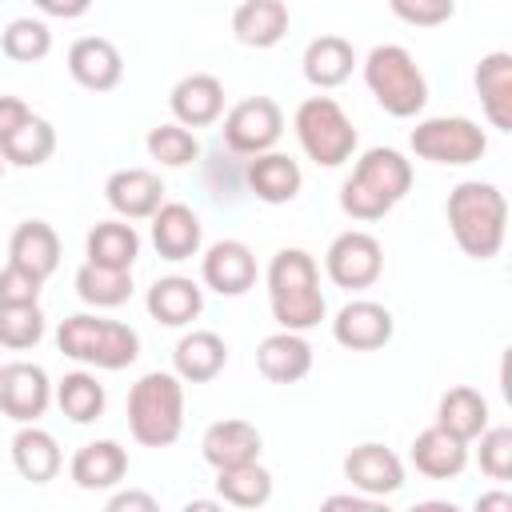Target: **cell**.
<instances>
[{
	"mask_svg": "<svg viewBox=\"0 0 512 512\" xmlns=\"http://www.w3.org/2000/svg\"><path fill=\"white\" fill-rule=\"evenodd\" d=\"M0 176H4V156H0Z\"/></svg>",
	"mask_w": 512,
	"mask_h": 512,
	"instance_id": "obj_51",
	"label": "cell"
},
{
	"mask_svg": "<svg viewBox=\"0 0 512 512\" xmlns=\"http://www.w3.org/2000/svg\"><path fill=\"white\" fill-rule=\"evenodd\" d=\"M0 52L16 64H36L52 52V32L44 20H32V16H16L4 32H0Z\"/></svg>",
	"mask_w": 512,
	"mask_h": 512,
	"instance_id": "obj_37",
	"label": "cell"
},
{
	"mask_svg": "<svg viewBox=\"0 0 512 512\" xmlns=\"http://www.w3.org/2000/svg\"><path fill=\"white\" fill-rule=\"evenodd\" d=\"M480 472L492 480L512 476V428H484L480 432Z\"/></svg>",
	"mask_w": 512,
	"mask_h": 512,
	"instance_id": "obj_41",
	"label": "cell"
},
{
	"mask_svg": "<svg viewBox=\"0 0 512 512\" xmlns=\"http://www.w3.org/2000/svg\"><path fill=\"white\" fill-rule=\"evenodd\" d=\"M108 512H156V500L148 492H116L108 500Z\"/></svg>",
	"mask_w": 512,
	"mask_h": 512,
	"instance_id": "obj_46",
	"label": "cell"
},
{
	"mask_svg": "<svg viewBox=\"0 0 512 512\" xmlns=\"http://www.w3.org/2000/svg\"><path fill=\"white\" fill-rule=\"evenodd\" d=\"M200 236H204L200 216L188 204L168 200V204H160L152 212V244H156V252L164 260H188V256H196Z\"/></svg>",
	"mask_w": 512,
	"mask_h": 512,
	"instance_id": "obj_19",
	"label": "cell"
},
{
	"mask_svg": "<svg viewBox=\"0 0 512 512\" xmlns=\"http://www.w3.org/2000/svg\"><path fill=\"white\" fill-rule=\"evenodd\" d=\"M284 132V112L272 96H244L224 116V144L236 156L268 152Z\"/></svg>",
	"mask_w": 512,
	"mask_h": 512,
	"instance_id": "obj_8",
	"label": "cell"
},
{
	"mask_svg": "<svg viewBox=\"0 0 512 512\" xmlns=\"http://www.w3.org/2000/svg\"><path fill=\"white\" fill-rule=\"evenodd\" d=\"M412 152L432 164H472L488 152V136L468 116H428L412 128Z\"/></svg>",
	"mask_w": 512,
	"mask_h": 512,
	"instance_id": "obj_7",
	"label": "cell"
},
{
	"mask_svg": "<svg viewBox=\"0 0 512 512\" xmlns=\"http://www.w3.org/2000/svg\"><path fill=\"white\" fill-rule=\"evenodd\" d=\"M340 208H344L352 220H380V216L392 212V200L380 196L376 188H368L364 180L348 176V180L340 184Z\"/></svg>",
	"mask_w": 512,
	"mask_h": 512,
	"instance_id": "obj_40",
	"label": "cell"
},
{
	"mask_svg": "<svg viewBox=\"0 0 512 512\" xmlns=\"http://www.w3.org/2000/svg\"><path fill=\"white\" fill-rule=\"evenodd\" d=\"M476 512H512V492H484L476 500Z\"/></svg>",
	"mask_w": 512,
	"mask_h": 512,
	"instance_id": "obj_48",
	"label": "cell"
},
{
	"mask_svg": "<svg viewBox=\"0 0 512 512\" xmlns=\"http://www.w3.org/2000/svg\"><path fill=\"white\" fill-rule=\"evenodd\" d=\"M200 276L212 292L240 296L256 284V256L244 240H216L200 260Z\"/></svg>",
	"mask_w": 512,
	"mask_h": 512,
	"instance_id": "obj_14",
	"label": "cell"
},
{
	"mask_svg": "<svg viewBox=\"0 0 512 512\" xmlns=\"http://www.w3.org/2000/svg\"><path fill=\"white\" fill-rule=\"evenodd\" d=\"M344 480L368 496H392L404 484V464L388 444L364 440L344 456Z\"/></svg>",
	"mask_w": 512,
	"mask_h": 512,
	"instance_id": "obj_11",
	"label": "cell"
},
{
	"mask_svg": "<svg viewBox=\"0 0 512 512\" xmlns=\"http://www.w3.org/2000/svg\"><path fill=\"white\" fill-rule=\"evenodd\" d=\"M356 180H364L368 188H376L380 196H388L392 204L404 200V192L412 188V164L396 152V148H368L356 168H352Z\"/></svg>",
	"mask_w": 512,
	"mask_h": 512,
	"instance_id": "obj_30",
	"label": "cell"
},
{
	"mask_svg": "<svg viewBox=\"0 0 512 512\" xmlns=\"http://www.w3.org/2000/svg\"><path fill=\"white\" fill-rule=\"evenodd\" d=\"M392 312L376 300H348L336 320H332V336L336 344L352 348V352H376L392 340Z\"/></svg>",
	"mask_w": 512,
	"mask_h": 512,
	"instance_id": "obj_12",
	"label": "cell"
},
{
	"mask_svg": "<svg viewBox=\"0 0 512 512\" xmlns=\"http://www.w3.org/2000/svg\"><path fill=\"white\" fill-rule=\"evenodd\" d=\"M44 336V312L40 304H0V344L12 352L32 348Z\"/></svg>",
	"mask_w": 512,
	"mask_h": 512,
	"instance_id": "obj_39",
	"label": "cell"
},
{
	"mask_svg": "<svg viewBox=\"0 0 512 512\" xmlns=\"http://www.w3.org/2000/svg\"><path fill=\"white\" fill-rule=\"evenodd\" d=\"M448 228L460 244L464 256L472 260H492L504 248V232H508V200L496 184L488 180H460L448 192Z\"/></svg>",
	"mask_w": 512,
	"mask_h": 512,
	"instance_id": "obj_1",
	"label": "cell"
},
{
	"mask_svg": "<svg viewBox=\"0 0 512 512\" xmlns=\"http://www.w3.org/2000/svg\"><path fill=\"white\" fill-rule=\"evenodd\" d=\"M260 448H264V440H260L256 424L236 420V416L208 424V432H204V440H200V452H204V460H208L212 468H228V464L256 460Z\"/></svg>",
	"mask_w": 512,
	"mask_h": 512,
	"instance_id": "obj_25",
	"label": "cell"
},
{
	"mask_svg": "<svg viewBox=\"0 0 512 512\" xmlns=\"http://www.w3.org/2000/svg\"><path fill=\"white\" fill-rule=\"evenodd\" d=\"M324 268H328V276H332L336 288H368L384 272V248H380V240L372 232L348 228V232H340L328 244Z\"/></svg>",
	"mask_w": 512,
	"mask_h": 512,
	"instance_id": "obj_9",
	"label": "cell"
},
{
	"mask_svg": "<svg viewBox=\"0 0 512 512\" xmlns=\"http://www.w3.org/2000/svg\"><path fill=\"white\" fill-rule=\"evenodd\" d=\"M292 124H296V136H300V148L308 152V160H316L324 168L344 164L352 156V148H356V128H352V120L344 116V108L332 96L300 100Z\"/></svg>",
	"mask_w": 512,
	"mask_h": 512,
	"instance_id": "obj_6",
	"label": "cell"
},
{
	"mask_svg": "<svg viewBox=\"0 0 512 512\" xmlns=\"http://www.w3.org/2000/svg\"><path fill=\"white\" fill-rule=\"evenodd\" d=\"M28 116H32V108H28L20 96H0V140H4L12 128H20Z\"/></svg>",
	"mask_w": 512,
	"mask_h": 512,
	"instance_id": "obj_45",
	"label": "cell"
},
{
	"mask_svg": "<svg viewBox=\"0 0 512 512\" xmlns=\"http://www.w3.org/2000/svg\"><path fill=\"white\" fill-rule=\"evenodd\" d=\"M472 84H476V96H480L488 124L500 132H512V52L496 48V52L480 56Z\"/></svg>",
	"mask_w": 512,
	"mask_h": 512,
	"instance_id": "obj_16",
	"label": "cell"
},
{
	"mask_svg": "<svg viewBox=\"0 0 512 512\" xmlns=\"http://www.w3.org/2000/svg\"><path fill=\"white\" fill-rule=\"evenodd\" d=\"M56 152V128L44 120V116H28L20 128H12L4 140H0V156L16 168H36L44 164L48 156Z\"/></svg>",
	"mask_w": 512,
	"mask_h": 512,
	"instance_id": "obj_33",
	"label": "cell"
},
{
	"mask_svg": "<svg viewBox=\"0 0 512 512\" xmlns=\"http://www.w3.org/2000/svg\"><path fill=\"white\" fill-rule=\"evenodd\" d=\"M104 384L92 376V372H68L60 384H56V404L68 420L76 424H88L104 412Z\"/></svg>",
	"mask_w": 512,
	"mask_h": 512,
	"instance_id": "obj_36",
	"label": "cell"
},
{
	"mask_svg": "<svg viewBox=\"0 0 512 512\" xmlns=\"http://www.w3.org/2000/svg\"><path fill=\"white\" fill-rule=\"evenodd\" d=\"M244 180H248V192L256 200H264V204H288V200H296V192L304 184V172L284 152H256V160H248Z\"/></svg>",
	"mask_w": 512,
	"mask_h": 512,
	"instance_id": "obj_21",
	"label": "cell"
},
{
	"mask_svg": "<svg viewBox=\"0 0 512 512\" xmlns=\"http://www.w3.org/2000/svg\"><path fill=\"white\" fill-rule=\"evenodd\" d=\"M308 368H312V344L292 328H280L256 344V372L272 384H296L308 376Z\"/></svg>",
	"mask_w": 512,
	"mask_h": 512,
	"instance_id": "obj_17",
	"label": "cell"
},
{
	"mask_svg": "<svg viewBox=\"0 0 512 512\" xmlns=\"http://www.w3.org/2000/svg\"><path fill=\"white\" fill-rule=\"evenodd\" d=\"M268 300H272V320L280 328L308 332L324 320L316 260L304 248H280L272 256V264H268Z\"/></svg>",
	"mask_w": 512,
	"mask_h": 512,
	"instance_id": "obj_2",
	"label": "cell"
},
{
	"mask_svg": "<svg viewBox=\"0 0 512 512\" xmlns=\"http://www.w3.org/2000/svg\"><path fill=\"white\" fill-rule=\"evenodd\" d=\"M144 148H148V156L160 160L164 168H184V164H192V160L200 156L196 136H192L184 124H176V120H172V124H156V128L148 132Z\"/></svg>",
	"mask_w": 512,
	"mask_h": 512,
	"instance_id": "obj_38",
	"label": "cell"
},
{
	"mask_svg": "<svg viewBox=\"0 0 512 512\" xmlns=\"http://www.w3.org/2000/svg\"><path fill=\"white\" fill-rule=\"evenodd\" d=\"M104 196L124 220H144L164 204V180L152 168H116L104 180Z\"/></svg>",
	"mask_w": 512,
	"mask_h": 512,
	"instance_id": "obj_18",
	"label": "cell"
},
{
	"mask_svg": "<svg viewBox=\"0 0 512 512\" xmlns=\"http://www.w3.org/2000/svg\"><path fill=\"white\" fill-rule=\"evenodd\" d=\"M216 492L224 504L236 508H260L272 496V472L260 460H244V464H228L216 468Z\"/></svg>",
	"mask_w": 512,
	"mask_h": 512,
	"instance_id": "obj_32",
	"label": "cell"
},
{
	"mask_svg": "<svg viewBox=\"0 0 512 512\" xmlns=\"http://www.w3.org/2000/svg\"><path fill=\"white\" fill-rule=\"evenodd\" d=\"M48 400H52V384L40 364H28V360L0 364V412L4 416L32 424L36 416H44Z\"/></svg>",
	"mask_w": 512,
	"mask_h": 512,
	"instance_id": "obj_10",
	"label": "cell"
},
{
	"mask_svg": "<svg viewBox=\"0 0 512 512\" xmlns=\"http://www.w3.org/2000/svg\"><path fill=\"white\" fill-rule=\"evenodd\" d=\"M12 464L24 480L32 484H48L56 472H60V444L52 432L36 428V424H24L12 440Z\"/></svg>",
	"mask_w": 512,
	"mask_h": 512,
	"instance_id": "obj_29",
	"label": "cell"
},
{
	"mask_svg": "<svg viewBox=\"0 0 512 512\" xmlns=\"http://www.w3.org/2000/svg\"><path fill=\"white\" fill-rule=\"evenodd\" d=\"M76 292L84 304L96 308H116L132 296V268H108L96 260H84L76 272Z\"/></svg>",
	"mask_w": 512,
	"mask_h": 512,
	"instance_id": "obj_35",
	"label": "cell"
},
{
	"mask_svg": "<svg viewBox=\"0 0 512 512\" xmlns=\"http://www.w3.org/2000/svg\"><path fill=\"white\" fill-rule=\"evenodd\" d=\"M68 472H72V480H76L80 488H88V492L112 488V484H120L124 472H128V452H124L116 440H92V444L76 448Z\"/></svg>",
	"mask_w": 512,
	"mask_h": 512,
	"instance_id": "obj_28",
	"label": "cell"
},
{
	"mask_svg": "<svg viewBox=\"0 0 512 512\" xmlns=\"http://www.w3.org/2000/svg\"><path fill=\"white\" fill-rule=\"evenodd\" d=\"M8 260L28 268V272H36L40 280H48L56 272V264H60V236H56V228L44 224V220H20L12 228V236H8Z\"/></svg>",
	"mask_w": 512,
	"mask_h": 512,
	"instance_id": "obj_23",
	"label": "cell"
},
{
	"mask_svg": "<svg viewBox=\"0 0 512 512\" xmlns=\"http://www.w3.org/2000/svg\"><path fill=\"white\" fill-rule=\"evenodd\" d=\"M412 464L416 472H424L428 480H452L464 472L468 464V440L452 436L440 424H428L424 432H416L412 440Z\"/></svg>",
	"mask_w": 512,
	"mask_h": 512,
	"instance_id": "obj_20",
	"label": "cell"
},
{
	"mask_svg": "<svg viewBox=\"0 0 512 512\" xmlns=\"http://www.w3.org/2000/svg\"><path fill=\"white\" fill-rule=\"evenodd\" d=\"M288 32V4L284 0H244L232 12V36L248 48H272Z\"/></svg>",
	"mask_w": 512,
	"mask_h": 512,
	"instance_id": "obj_27",
	"label": "cell"
},
{
	"mask_svg": "<svg viewBox=\"0 0 512 512\" xmlns=\"http://www.w3.org/2000/svg\"><path fill=\"white\" fill-rule=\"evenodd\" d=\"M40 288H44V280L36 272H28L12 260L0 268V304H36Z\"/></svg>",
	"mask_w": 512,
	"mask_h": 512,
	"instance_id": "obj_42",
	"label": "cell"
},
{
	"mask_svg": "<svg viewBox=\"0 0 512 512\" xmlns=\"http://www.w3.org/2000/svg\"><path fill=\"white\" fill-rule=\"evenodd\" d=\"M84 252H88V260H96V264L132 268V260L140 256V236H136V228L124 224V220H100V224L88 232Z\"/></svg>",
	"mask_w": 512,
	"mask_h": 512,
	"instance_id": "obj_34",
	"label": "cell"
},
{
	"mask_svg": "<svg viewBox=\"0 0 512 512\" xmlns=\"http://www.w3.org/2000/svg\"><path fill=\"white\" fill-rule=\"evenodd\" d=\"M68 72L88 92H112L124 76V56L108 36H80L68 48Z\"/></svg>",
	"mask_w": 512,
	"mask_h": 512,
	"instance_id": "obj_13",
	"label": "cell"
},
{
	"mask_svg": "<svg viewBox=\"0 0 512 512\" xmlns=\"http://www.w3.org/2000/svg\"><path fill=\"white\" fill-rule=\"evenodd\" d=\"M324 512H384V500L380 496H328L324 500Z\"/></svg>",
	"mask_w": 512,
	"mask_h": 512,
	"instance_id": "obj_44",
	"label": "cell"
},
{
	"mask_svg": "<svg viewBox=\"0 0 512 512\" xmlns=\"http://www.w3.org/2000/svg\"><path fill=\"white\" fill-rule=\"evenodd\" d=\"M168 104H172L176 124H184V128H204V124L220 120V112H224V84H220V76H212V72H188V76H180V80L172 84Z\"/></svg>",
	"mask_w": 512,
	"mask_h": 512,
	"instance_id": "obj_15",
	"label": "cell"
},
{
	"mask_svg": "<svg viewBox=\"0 0 512 512\" xmlns=\"http://www.w3.org/2000/svg\"><path fill=\"white\" fill-rule=\"evenodd\" d=\"M184 428V384L176 372H144L128 392V432L144 448H168Z\"/></svg>",
	"mask_w": 512,
	"mask_h": 512,
	"instance_id": "obj_3",
	"label": "cell"
},
{
	"mask_svg": "<svg viewBox=\"0 0 512 512\" xmlns=\"http://www.w3.org/2000/svg\"><path fill=\"white\" fill-rule=\"evenodd\" d=\"M436 424L448 428V432L460 436V440H476V436L488 428V400H484L476 388L456 384V388H448V392L440 396V404H436Z\"/></svg>",
	"mask_w": 512,
	"mask_h": 512,
	"instance_id": "obj_31",
	"label": "cell"
},
{
	"mask_svg": "<svg viewBox=\"0 0 512 512\" xmlns=\"http://www.w3.org/2000/svg\"><path fill=\"white\" fill-rule=\"evenodd\" d=\"M172 364H176V376L188 380V384H208L224 372L228 364V344L208 332V328H196V332H184L176 340V352H172Z\"/></svg>",
	"mask_w": 512,
	"mask_h": 512,
	"instance_id": "obj_22",
	"label": "cell"
},
{
	"mask_svg": "<svg viewBox=\"0 0 512 512\" xmlns=\"http://www.w3.org/2000/svg\"><path fill=\"white\" fill-rule=\"evenodd\" d=\"M88 4H92V0H36V8H40V12H48V16H60V20L84 16V12H88Z\"/></svg>",
	"mask_w": 512,
	"mask_h": 512,
	"instance_id": "obj_47",
	"label": "cell"
},
{
	"mask_svg": "<svg viewBox=\"0 0 512 512\" xmlns=\"http://www.w3.org/2000/svg\"><path fill=\"white\" fill-rule=\"evenodd\" d=\"M388 4L404 24H416V28H436L456 12V0H388Z\"/></svg>",
	"mask_w": 512,
	"mask_h": 512,
	"instance_id": "obj_43",
	"label": "cell"
},
{
	"mask_svg": "<svg viewBox=\"0 0 512 512\" xmlns=\"http://www.w3.org/2000/svg\"><path fill=\"white\" fill-rule=\"evenodd\" d=\"M56 348L64 356H72V360H84V364H96V368L116 372V368H128L140 356V336L128 324H120V320L76 312V316L60 320Z\"/></svg>",
	"mask_w": 512,
	"mask_h": 512,
	"instance_id": "obj_5",
	"label": "cell"
},
{
	"mask_svg": "<svg viewBox=\"0 0 512 512\" xmlns=\"http://www.w3.org/2000/svg\"><path fill=\"white\" fill-rule=\"evenodd\" d=\"M216 508H220L216 500H192V504H188V512H216Z\"/></svg>",
	"mask_w": 512,
	"mask_h": 512,
	"instance_id": "obj_49",
	"label": "cell"
},
{
	"mask_svg": "<svg viewBox=\"0 0 512 512\" xmlns=\"http://www.w3.org/2000/svg\"><path fill=\"white\" fill-rule=\"evenodd\" d=\"M420 512H452V504H440V500H428V504H416Z\"/></svg>",
	"mask_w": 512,
	"mask_h": 512,
	"instance_id": "obj_50",
	"label": "cell"
},
{
	"mask_svg": "<svg viewBox=\"0 0 512 512\" xmlns=\"http://www.w3.org/2000/svg\"><path fill=\"white\" fill-rule=\"evenodd\" d=\"M300 64H304L308 84H316V88H336V84H344V80L352 76V68H356V48H352V40H344V36H336V32H324V36L308 40Z\"/></svg>",
	"mask_w": 512,
	"mask_h": 512,
	"instance_id": "obj_26",
	"label": "cell"
},
{
	"mask_svg": "<svg viewBox=\"0 0 512 512\" xmlns=\"http://www.w3.org/2000/svg\"><path fill=\"white\" fill-rule=\"evenodd\" d=\"M148 316L156 324H168V328H180V324H192L204 308V288L188 276H160L152 288H148Z\"/></svg>",
	"mask_w": 512,
	"mask_h": 512,
	"instance_id": "obj_24",
	"label": "cell"
},
{
	"mask_svg": "<svg viewBox=\"0 0 512 512\" xmlns=\"http://www.w3.org/2000/svg\"><path fill=\"white\" fill-rule=\"evenodd\" d=\"M364 84L376 96V104L396 120H408V116L424 112V104H428V80H424L420 64L412 60V52L400 44H376L368 52Z\"/></svg>",
	"mask_w": 512,
	"mask_h": 512,
	"instance_id": "obj_4",
	"label": "cell"
}]
</instances>
